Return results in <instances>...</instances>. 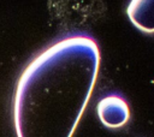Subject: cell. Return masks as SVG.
<instances>
[{
	"instance_id": "6da1fadb",
	"label": "cell",
	"mask_w": 154,
	"mask_h": 137,
	"mask_svg": "<svg viewBox=\"0 0 154 137\" xmlns=\"http://www.w3.org/2000/svg\"><path fill=\"white\" fill-rule=\"evenodd\" d=\"M100 48L88 34L64 36L20 73L12 101L17 137H72L93 94Z\"/></svg>"
},
{
	"instance_id": "7a4b0ae2",
	"label": "cell",
	"mask_w": 154,
	"mask_h": 137,
	"mask_svg": "<svg viewBox=\"0 0 154 137\" xmlns=\"http://www.w3.org/2000/svg\"><path fill=\"white\" fill-rule=\"evenodd\" d=\"M96 113L103 126L108 129L123 127L130 120V107L120 93H109L101 97L96 106Z\"/></svg>"
},
{
	"instance_id": "3957f363",
	"label": "cell",
	"mask_w": 154,
	"mask_h": 137,
	"mask_svg": "<svg viewBox=\"0 0 154 137\" xmlns=\"http://www.w3.org/2000/svg\"><path fill=\"white\" fill-rule=\"evenodd\" d=\"M152 2L153 0H131L126 10L131 23L147 34L153 32Z\"/></svg>"
}]
</instances>
